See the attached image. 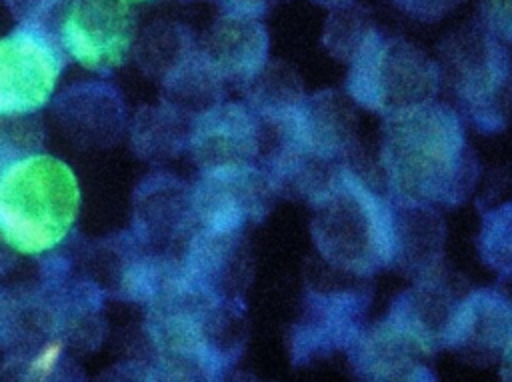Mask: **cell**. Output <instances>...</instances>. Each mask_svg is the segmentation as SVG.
I'll list each match as a JSON object with an SVG mask.
<instances>
[{"mask_svg":"<svg viewBox=\"0 0 512 382\" xmlns=\"http://www.w3.org/2000/svg\"><path fill=\"white\" fill-rule=\"evenodd\" d=\"M274 194L262 168L252 164L202 170L190 190L194 224L214 232H242L266 216Z\"/></svg>","mask_w":512,"mask_h":382,"instance_id":"obj_9","label":"cell"},{"mask_svg":"<svg viewBox=\"0 0 512 382\" xmlns=\"http://www.w3.org/2000/svg\"><path fill=\"white\" fill-rule=\"evenodd\" d=\"M352 98L336 90L304 96L300 104L280 120L282 130L316 162L336 168L346 164L356 144V114Z\"/></svg>","mask_w":512,"mask_h":382,"instance_id":"obj_11","label":"cell"},{"mask_svg":"<svg viewBox=\"0 0 512 382\" xmlns=\"http://www.w3.org/2000/svg\"><path fill=\"white\" fill-rule=\"evenodd\" d=\"M370 288L364 282L336 280L308 288L304 312L292 330V358L306 364L346 350L364 328Z\"/></svg>","mask_w":512,"mask_h":382,"instance_id":"obj_8","label":"cell"},{"mask_svg":"<svg viewBox=\"0 0 512 382\" xmlns=\"http://www.w3.org/2000/svg\"><path fill=\"white\" fill-rule=\"evenodd\" d=\"M262 118L242 104H216L192 118L188 150L202 170L252 164L262 146Z\"/></svg>","mask_w":512,"mask_h":382,"instance_id":"obj_12","label":"cell"},{"mask_svg":"<svg viewBox=\"0 0 512 382\" xmlns=\"http://www.w3.org/2000/svg\"><path fill=\"white\" fill-rule=\"evenodd\" d=\"M194 48L196 44L186 28L176 24H154L136 42V58L144 72L164 78Z\"/></svg>","mask_w":512,"mask_h":382,"instance_id":"obj_24","label":"cell"},{"mask_svg":"<svg viewBox=\"0 0 512 382\" xmlns=\"http://www.w3.org/2000/svg\"><path fill=\"white\" fill-rule=\"evenodd\" d=\"M198 46L224 82L248 84L268 64V34L256 16L224 12Z\"/></svg>","mask_w":512,"mask_h":382,"instance_id":"obj_16","label":"cell"},{"mask_svg":"<svg viewBox=\"0 0 512 382\" xmlns=\"http://www.w3.org/2000/svg\"><path fill=\"white\" fill-rule=\"evenodd\" d=\"M192 118L174 110L168 104L142 108L132 126V148L148 162L172 158L182 148H188Z\"/></svg>","mask_w":512,"mask_h":382,"instance_id":"obj_22","label":"cell"},{"mask_svg":"<svg viewBox=\"0 0 512 382\" xmlns=\"http://www.w3.org/2000/svg\"><path fill=\"white\" fill-rule=\"evenodd\" d=\"M310 232L320 256L336 270L372 276L394 262L392 198L382 196L350 164H342L310 200Z\"/></svg>","mask_w":512,"mask_h":382,"instance_id":"obj_2","label":"cell"},{"mask_svg":"<svg viewBox=\"0 0 512 382\" xmlns=\"http://www.w3.org/2000/svg\"><path fill=\"white\" fill-rule=\"evenodd\" d=\"M56 116L70 138L90 144H110L122 130V100L110 86H78L58 100Z\"/></svg>","mask_w":512,"mask_h":382,"instance_id":"obj_20","label":"cell"},{"mask_svg":"<svg viewBox=\"0 0 512 382\" xmlns=\"http://www.w3.org/2000/svg\"><path fill=\"white\" fill-rule=\"evenodd\" d=\"M194 224L190 190L168 176L146 180L136 194L134 230L142 244L172 242ZM196 226V224H194Z\"/></svg>","mask_w":512,"mask_h":382,"instance_id":"obj_18","label":"cell"},{"mask_svg":"<svg viewBox=\"0 0 512 382\" xmlns=\"http://www.w3.org/2000/svg\"><path fill=\"white\" fill-rule=\"evenodd\" d=\"M20 22H44L60 0H4Z\"/></svg>","mask_w":512,"mask_h":382,"instance_id":"obj_29","label":"cell"},{"mask_svg":"<svg viewBox=\"0 0 512 382\" xmlns=\"http://www.w3.org/2000/svg\"><path fill=\"white\" fill-rule=\"evenodd\" d=\"M354 374L362 380H434L430 354L420 342L392 324L386 316L364 326L346 348Z\"/></svg>","mask_w":512,"mask_h":382,"instance_id":"obj_14","label":"cell"},{"mask_svg":"<svg viewBox=\"0 0 512 382\" xmlns=\"http://www.w3.org/2000/svg\"><path fill=\"white\" fill-rule=\"evenodd\" d=\"M318 4H324V6H330V8H340V6H346V4H352L354 0H314Z\"/></svg>","mask_w":512,"mask_h":382,"instance_id":"obj_31","label":"cell"},{"mask_svg":"<svg viewBox=\"0 0 512 382\" xmlns=\"http://www.w3.org/2000/svg\"><path fill=\"white\" fill-rule=\"evenodd\" d=\"M346 92L358 106L382 116L434 100L440 68L414 44L378 28L348 62Z\"/></svg>","mask_w":512,"mask_h":382,"instance_id":"obj_6","label":"cell"},{"mask_svg":"<svg viewBox=\"0 0 512 382\" xmlns=\"http://www.w3.org/2000/svg\"><path fill=\"white\" fill-rule=\"evenodd\" d=\"M164 104L186 114L188 118L220 104L224 78L196 46L164 78Z\"/></svg>","mask_w":512,"mask_h":382,"instance_id":"obj_21","label":"cell"},{"mask_svg":"<svg viewBox=\"0 0 512 382\" xmlns=\"http://www.w3.org/2000/svg\"><path fill=\"white\" fill-rule=\"evenodd\" d=\"M250 252L242 232L196 228L190 236L180 280L226 300H238L250 274Z\"/></svg>","mask_w":512,"mask_h":382,"instance_id":"obj_15","label":"cell"},{"mask_svg":"<svg viewBox=\"0 0 512 382\" xmlns=\"http://www.w3.org/2000/svg\"><path fill=\"white\" fill-rule=\"evenodd\" d=\"M394 204L396 248L392 266L406 274L428 278L438 274V262L444 246V224L434 206L424 204Z\"/></svg>","mask_w":512,"mask_h":382,"instance_id":"obj_19","label":"cell"},{"mask_svg":"<svg viewBox=\"0 0 512 382\" xmlns=\"http://www.w3.org/2000/svg\"><path fill=\"white\" fill-rule=\"evenodd\" d=\"M402 12L416 20L434 22L454 10L462 0H392Z\"/></svg>","mask_w":512,"mask_h":382,"instance_id":"obj_28","label":"cell"},{"mask_svg":"<svg viewBox=\"0 0 512 382\" xmlns=\"http://www.w3.org/2000/svg\"><path fill=\"white\" fill-rule=\"evenodd\" d=\"M62 64V44L44 22H22L0 38V118L42 108L54 94Z\"/></svg>","mask_w":512,"mask_h":382,"instance_id":"obj_7","label":"cell"},{"mask_svg":"<svg viewBox=\"0 0 512 382\" xmlns=\"http://www.w3.org/2000/svg\"><path fill=\"white\" fill-rule=\"evenodd\" d=\"M512 338V304L492 288L468 292L458 300L448 334L446 350L472 366L498 362Z\"/></svg>","mask_w":512,"mask_h":382,"instance_id":"obj_13","label":"cell"},{"mask_svg":"<svg viewBox=\"0 0 512 382\" xmlns=\"http://www.w3.org/2000/svg\"><path fill=\"white\" fill-rule=\"evenodd\" d=\"M478 254L482 262L502 278H512V202L482 216Z\"/></svg>","mask_w":512,"mask_h":382,"instance_id":"obj_25","label":"cell"},{"mask_svg":"<svg viewBox=\"0 0 512 382\" xmlns=\"http://www.w3.org/2000/svg\"><path fill=\"white\" fill-rule=\"evenodd\" d=\"M482 24L502 42H512V0H480Z\"/></svg>","mask_w":512,"mask_h":382,"instance_id":"obj_27","label":"cell"},{"mask_svg":"<svg viewBox=\"0 0 512 382\" xmlns=\"http://www.w3.org/2000/svg\"><path fill=\"white\" fill-rule=\"evenodd\" d=\"M238 300L200 292L180 276L152 300L150 338L164 364L198 376L230 364L242 344Z\"/></svg>","mask_w":512,"mask_h":382,"instance_id":"obj_4","label":"cell"},{"mask_svg":"<svg viewBox=\"0 0 512 382\" xmlns=\"http://www.w3.org/2000/svg\"><path fill=\"white\" fill-rule=\"evenodd\" d=\"M500 376L502 380H512V338L500 358Z\"/></svg>","mask_w":512,"mask_h":382,"instance_id":"obj_30","label":"cell"},{"mask_svg":"<svg viewBox=\"0 0 512 382\" xmlns=\"http://www.w3.org/2000/svg\"><path fill=\"white\" fill-rule=\"evenodd\" d=\"M374 32V26L368 14L352 4L334 8L326 22L324 44L328 52L344 62H350L352 56L360 50L366 38Z\"/></svg>","mask_w":512,"mask_h":382,"instance_id":"obj_26","label":"cell"},{"mask_svg":"<svg viewBox=\"0 0 512 382\" xmlns=\"http://www.w3.org/2000/svg\"><path fill=\"white\" fill-rule=\"evenodd\" d=\"M78 208L76 176L54 156L34 152L0 176V238L20 254L56 248L72 230Z\"/></svg>","mask_w":512,"mask_h":382,"instance_id":"obj_3","label":"cell"},{"mask_svg":"<svg viewBox=\"0 0 512 382\" xmlns=\"http://www.w3.org/2000/svg\"><path fill=\"white\" fill-rule=\"evenodd\" d=\"M458 300L440 276L434 274L420 278L418 284L400 292L392 300L386 318L436 356L446 346L448 326Z\"/></svg>","mask_w":512,"mask_h":382,"instance_id":"obj_17","label":"cell"},{"mask_svg":"<svg viewBox=\"0 0 512 382\" xmlns=\"http://www.w3.org/2000/svg\"><path fill=\"white\" fill-rule=\"evenodd\" d=\"M440 78L482 132H500L512 100V58L482 22L454 32L440 48Z\"/></svg>","mask_w":512,"mask_h":382,"instance_id":"obj_5","label":"cell"},{"mask_svg":"<svg viewBox=\"0 0 512 382\" xmlns=\"http://www.w3.org/2000/svg\"><path fill=\"white\" fill-rule=\"evenodd\" d=\"M250 108L264 120H280L304 98L298 76L284 64H266L248 84Z\"/></svg>","mask_w":512,"mask_h":382,"instance_id":"obj_23","label":"cell"},{"mask_svg":"<svg viewBox=\"0 0 512 382\" xmlns=\"http://www.w3.org/2000/svg\"><path fill=\"white\" fill-rule=\"evenodd\" d=\"M132 0H72L58 40L62 48L92 72H110L124 64L136 36Z\"/></svg>","mask_w":512,"mask_h":382,"instance_id":"obj_10","label":"cell"},{"mask_svg":"<svg viewBox=\"0 0 512 382\" xmlns=\"http://www.w3.org/2000/svg\"><path fill=\"white\" fill-rule=\"evenodd\" d=\"M380 160L396 202L454 208L478 178L460 114L434 100L384 116Z\"/></svg>","mask_w":512,"mask_h":382,"instance_id":"obj_1","label":"cell"}]
</instances>
